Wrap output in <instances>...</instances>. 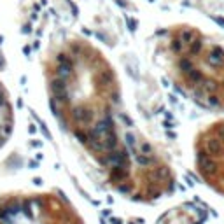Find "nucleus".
<instances>
[{
  "mask_svg": "<svg viewBox=\"0 0 224 224\" xmlns=\"http://www.w3.org/2000/svg\"><path fill=\"white\" fill-rule=\"evenodd\" d=\"M0 224H86L63 194L51 191L0 194Z\"/></svg>",
  "mask_w": 224,
  "mask_h": 224,
  "instance_id": "3",
  "label": "nucleus"
},
{
  "mask_svg": "<svg viewBox=\"0 0 224 224\" xmlns=\"http://www.w3.org/2000/svg\"><path fill=\"white\" fill-rule=\"evenodd\" d=\"M44 79L54 119L116 193L151 203L173 191L175 172L135 124L117 72L100 51L68 42L51 54Z\"/></svg>",
  "mask_w": 224,
  "mask_h": 224,
  "instance_id": "1",
  "label": "nucleus"
},
{
  "mask_svg": "<svg viewBox=\"0 0 224 224\" xmlns=\"http://www.w3.org/2000/svg\"><path fill=\"white\" fill-rule=\"evenodd\" d=\"M167 74L196 105L224 112V47L194 28H180L167 42Z\"/></svg>",
  "mask_w": 224,
  "mask_h": 224,
  "instance_id": "2",
  "label": "nucleus"
},
{
  "mask_svg": "<svg viewBox=\"0 0 224 224\" xmlns=\"http://www.w3.org/2000/svg\"><path fill=\"white\" fill-rule=\"evenodd\" d=\"M193 159L203 184L224 196V119L207 124L196 133Z\"/></svg>",
  "mask_w": 224,
  "mask_h": 224,
  "instance_id": "4",
  "label": "nucleus"
},
{
  "mask_svg": "<svg viewBox=\"0 0 224 224\" xmlns=\"http://www.w3.org/2000/svg\"><path fill=\"white\" fill-rule=\"evenodd\" d=\"M16 124V114L11 95L5 88V84L0 79V149L11 140Z\"/></svg>",
  "mask_w": 224,
  "mask_h": 224,
  "instance_id": "5",
  "label": "nucleus"
}]
</instances>
